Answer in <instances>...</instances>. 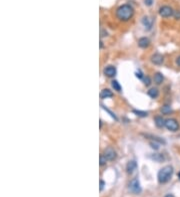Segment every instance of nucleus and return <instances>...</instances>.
<instances>
[{
  "label": "nucleus",
  "instance_id": "nucleus-2",
  "mask_svg": "<svg viewBox=\"0 0 180 197\" xmlns=\"http://www.w3.org/2000/svg\"><path fill=\"white\" fill-rule=\"evenodd\" d=\"M172 174H173V167L171 165H166L162 167L158 171V174H157L158 182L160 184L167 183V182L171 179Z\"/></svg>",
  "mask_w": 180,
  "mask_h": 197
},
{
  "label": "nucleus",
  "instance_id": "nucleus-3",
  "mask_svg": "<svg viewBox=\"0 0 180 197\" xmlns=\"http://www.w3.org/2000/svg\"><path fill=\"white\" fill-rule=\"evenodd\" d=\"M165 128L170 132H177L179 128V123L175 119H165Z\"/></svg>",
  "mask_w": 180,
  "mask_h": 197
},
{
  "label": "nucleus",
  "instance_id": "nucleus-17",
  "mask_svg": "<svg viewBox=\"0 0 180 197\" xmlns=\"http://www.w3.org/2000/svg\"><path fill=\"white\" fill-rule=\"evenodd\" d=\"M171 112H172V110H171V108H170V105H165L161 108V113H162L163 114H169Z\"/></svg>",
  "mask_w": 180,
  "mask_h": 197
},
{
  "label": "nucleus",
  "instance_id": "nucleus-4",
  "mask_svg": "<svg viewBox=\"0 0 180 197\" xmlns=\"http://www.w3.org/2000/svg\"><path fill=\"white\" fill-rule=\"evenodd\" d=\"M129 190L134 194H139L141 192V186L138 178H133L129 182Z\"/></svg>",
  "mask_w": 180,
  "mask_h": 197
},
{
  "label": "nucleus",
  "instance_id": "nucleus-18",
  "mask_svg": "<svg viewBox=\"0 0 180 197\" xmlns=\"http://www.w3.org/2000/svg\"><path fill=\"white\" fill-rule=\"evenodd\" d=\"M133 113L136 114V116L141 117V118L147 117V114H148L147 112H143V110H133Z\"/></svg>",
  "mask_w": 180,
  "mask_h": 197
},
{
  "label": "nucleus",
  "instance_id": "nucleus-1",
  "mask_svg": "<svg viewBox=\"0 0 180 197\" xmlns=\"http://www.w3.org/2000/svg\"><path fill=\"white\" fill-rule=\"evenodd\" d=\"M134 14V9L129 4H123L119 6L116 10V16L121 21H128L132 18Z\"/></svg>",
  "mask_w": 180,
  "mask_h": 197
},
{
  "label": "nucleus",
  "instance_id": "nucleus-28",
  "mask_svg": "<svg viewBox=\"0 0 180 197\" xmlns=\"http://www.w3.org/2000/svg\"><path fill=\"white\" fill-rule=\"evenodd\" d=\"M176 65L180 67V56H178L176 58Z\"/></svg>",
  "mask_w": 180,
  "mask_h": 197
},
{
  "label": "nucleus",
  "instance_id": "nucleus-25",
  "mask_svg": "<svg viewBox=\"0 0 180 197\" xmlns=\"http://www.w3.org/2000/svg\"><path fill=\"white\" fill-rule=\"evenodd\" d=\"M173 15H174L175 19H180V10L179 11H175Z\"/></svg>",
  "mask_w": 180,
  "mask_h": 197
},
{
  "label": "nucleus",
  "instance_id": "nucleus-15",
  "mask_svg": "<svg viewBox=\"0 0 180 197\" xmlns=\"http://www.w3.org/2000/svg\"><path fill=\"white\" fill-rule=\"evenodd\" d=\"M148 96L150 98H152V99H156L158 97V95H159V92H158V90L156 89V88H152V89H150L148 91Z\"/></svg>",
  "mask_w": 180,
  "mask_h": 197
},
{
  "label": "nucleus",
  "instance_id": "nucleus-7",
  "mask_svg": "<svg viewBox=\"0 0 180 197\" xmlns=\"http://www.w3.org/2000/svg\"><path fill=\"white\" fill-rule=\"evenodd\" d=\"M103 73L105 76L109 77V78H111V77H114L116 75V68L113 66H107L104 68L103 70Z\"/></svg>",
  "mask_w": 180,
  "mask_h": 197
},
{
  "label": "nucleus",
  "instance_id": "nucleus-14",
  "mask_svg": "<svg viewBox=\"0 0 180 197\" xmlns=\"http://www.w3.org/2000/svg\"><path fill=\"white\" fill-rule=\"evenodd\" d=\"M163 80H164V77L161 73H156L154 75V83L156 85H160L163 82Z\"/></svg>",
  "mask_w": 180,
  "mask_h": 197
},
{
  "label": "nucleus",
  "instance_id": "nucleus-5",
  "mask_svg": "<svg viewBox=\"0 0 180 197\" xmlns=\"http://www.w3.org/2000/svg\"><path fill=\"white\" fill-rule=\"evenodd\" d=\"M159 14L161 17L167 18V17L172 16L174 14V11H173V9L169 6H162L159 9Z\"/></svg>",
  "mask_w": 180,
  "mask_h": 197
},
{
  "label": "nucleus",
  "instance_id": "nucleus-29",
  "mask_svg": "<svg viewBox=\"0 0 180 197\" xmlns=\"http://www.w3.org/2000/svg\"><path fill=\"white\" fill-rule=\"evenodd\" d=\"M165 197H174V196H173L172 194H167V195L165 196Z\"/></svg>",
  "mask_w": 180,
  "mask_h": 197
},
{
  "label": "nucleus",
  "instance_id": "nucleus-12",
  "mask_svg": "<svg viewBox=\"0 0 180 197\" xmlns=\"http://www.w3.org/2000/svg\"><path fill=\"white\" fill-rule=\"evenodd\" d=\"M154 122H155V124H156V127H157V128H163V127H165V119L162 117H161V116L155 117Z\"/></svg>",
  "mask_w": 180,
  "mask_h": 197
},
{
  "label": "nucleus",
  "instance_id": "nucleus-20",
  "mask_svg": "<svg viewBox=\"0 0 180 197\" xmlns=\"http://www.w3.org/2000/svg\"><path fill=\"white\" fill-rule=\"evenodd\" d=\"M106 162H107V158L104 156L103 154L100 155V165H104V164H106Z\"/></svg>",
  "mask_w": 180,
  "mask_h": 197
},
{
  "label": "nucleus",
  "instance_id": "nucleus-8",
  "mask_svg": "<svg viewBox=\"0 0 180 197\" xmlns=\"http://www.w3.org/2000/svg\"><path fill=\"white\" fill-rule=\"evenodd\" d=\"M163 61H164L163 56L161 54H158V53H156V54L151 56V62L155 65H161L163 63Z\"/></svg>",
  "mask_w": 180,
  "mask_h": 197
},
{
  "label": "nucleus",
  "instance_id": "nucleus-30",
  "mask_svg": "<svg viewBox=\"0 0 180 197\" xmlns=\"http://www.w3.org/2000/svg\"><path fill=\"white\" fill-rule=\"evenodd\" d=\"M178 178H179V179H180V171H179V172H178Z\"/></svg>",
  "mask_w": 180,
  "mask_h": 197
},
{
  "label": "nucleus",
  "instance_id": "nucleus-24",
  "mask_svg": "<svg viewBox=\"0 0 180 197\" xmlns=\"http://www.w3.org/2000/svg\"><path fill=\"white\" fill-rule=\"evenodd\" d=\"M151 84V80L149 77H144V85L145 86H149Z\"/></svg>",
  "mask_w": 180,
  "mask_h": 197
},
{
  "label": "nucleus",
  "instance_id": "nucleus-13",
  "mask_svg": "<svg viewBox=\"0 0 180 197\" xmlns=\"http://www.w3.org/2000/svg\"><path fill=\"white\" fill-rule=\"evenodd\" d=\"M112 97H113V93L110 90L104 89V90L101 91V93H100V98L101 99H108V98H112Z\"/></svg>",
  "mask_w": 180,
  "mask_h": 197
},
{
  "label": "nucleus",
  "instance_id": "nucleus-11",
  "mask_svg": "<svg viewBox=\"0 0 180 197\" xmlns=\"http://www.w3.org/2000/svg\"><path fill=\"white\" fill-rule=\"evenodd\" d=\"M149 45H150V41H149L148 38L142 37V38H140V39L138 40V46L140 48H143V49H145V48H147Z\"/></svg>",
  "mask_w": 180,
  "mask_h": 197
},
{
  "label": "nucleus",
  "instance_id": "nucleus-6",
  "mask_svg": "<svg viewBox=\"0 0 180 197\" xmlns=\"http://www.w3.org/2000/svg\"><path fill=\"white\" fill-rule=\"evenodd\" d=\"M103 155L105 156L107 158V160H114L117 154H116V151L114 150V148H112V147H107L105 148V150H104V153H103Z\"/></svg>",
  "mask_w": 180,
  "mask_h": 197
},
{
  "label": "nucleus",
  "instance_id": "nucleus-22",
  "mask_svg": "<svg viewBox=\"0 0 180 197\" xmlns=\"http://www.w3.org/2000/svg\"><path fill=\"white\" fill-rule=\"evenodd\" d=\"M150 146H151V147H152V148H154L155 150H157L158 148H159V145H158V143L156 142V141H154V142L151 141V142H150Z\"/></svg>",
  "mask_w": 180,
  "mask_h": 197
},
{
  "label": "nucleus",
  "instance_id": "nucleus-19",
  "mask_svg": "<svg viewBox=\"0 0 180 197\" xmlns=\"http://www.w3.org/2000/svg\"><path fill=\"white\" fill-rule=\"evenodd\" d=\"M153 159L156 160V161H162L164 159V157H163L162 154H155L153 156Z\"/></svg>",
  "mask_w": 180,
  "mask_h": 197
},
{
  "label": "nucleus",
  "instance_id": "nucleus-10",
  "mask_svg": "<svg viewBox=\"0 0 180 197\" xmlns=\"http://www.w3.org/2000/svg\"><path fill=\"white\" fill-rule=\"evenodd\" d=\"M142 24H143V26L145 27V29L150 30L153 26V20L150 17L145 16V17H143V19H142Z\"/></svg>",
  "mask_w": 180,
  "mask_h": 197
},
{
  "label": "nucleus",
  "instance_id": "nucleus-16",
  "mask_svg": "<svg viewBox=\"0 0 180 197\" xmlns=\"http://www.w3.org/2000/svg\"><path fill=\"white\" fill-rule=\"evenodd\" d=\"M111 85H112V88L114 89V91H117V92H121V90H122V87H121V85L118 83L117 81H112L111 82Z\"/></svg>",
  "mask_w": 180,
  "mask_h": 197
},
{
  "label": "nucleus",
  "instance_id": "nucleus-9",
  "mask_svg": "<svg viewBox=\"0 0 180 197\" xmlns=\"http://www.w3.org/2000/svg\"><path fill=\"white\" fill-rule=\"evenodd\" d=\"M136 168H137V162L135 160H130L128 163H127V165H126V171H127V173H133L134 170H136Z\"/></svg>",
  "mask_w": 180,
  "mask_h": 197
},
{
  "label": "nucleus",
  "instance_id": "nucleus-21",
  "mask_svg": "<svg viewBox=\"0 0 180 197\" xmlns=\"http://www.w3.org/2000/svg\"><path fill=\"white\" fill-rule=\"evenodd\" d=\"M135 76H136V78H138V79H143L144 78V76H143V73H142V72L140 71V70H138L135 73Z\"/></svg>",
  "mask_w": 180,
  "mask_h": 197
},
{
  "label": "nucleus",
  "instance_id": "nucleus-27",
  "mask_svg": "<svg viewBox=\"0 0 180 197\" xmlns=\"http://www.w3.org/2000/svg\"><path fill=\"white\" fill-rule=\"evenodd\" d=\"M144 1H145L146 5H148V6H151V5H152V3H153V0H144Z\"/></svg>",
  "mask_w": 180,
  "mask_h": 197
},
{
  "label": "nucleus",
  "instance_id": "nucleus-23",
  "mask_svg": "<svg viewBox=\"0 0 180 197\" xmlns=\"http://www.w3.org/2000/svg\"><path fill=\"white\" fill-rule=\"evenodd\" d=\"M102 109H104V110H106V112H107L108 114H110V116H111V117H112L113 119H116V121H117V118L115 117V114H113L112 112H110V110H108V109H106L105 107H104V105H102Z\"/></svg>",
  "mask_w": 180,
  "mask_h": 197
},
{
  "label": "nucleus",
  "instance_id": "nucleus-26",
  "mask_svg": "<svg viewBox=\"0 0 180 197\" xmlns=\"http://www.w3.org/2000/svg\"><path fill=\"white\" fill-rule=\"evenodd\" d=\"M104 186H105V182H104L103 180H100V187H99V189H100V191L103 190Z\"/></svg>",
  "mask_w": 180,
  "mask_h": 197
}]
</instances>
